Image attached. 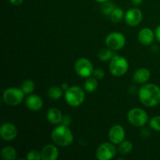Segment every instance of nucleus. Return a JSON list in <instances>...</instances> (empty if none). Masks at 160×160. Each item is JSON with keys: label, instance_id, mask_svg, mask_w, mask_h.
Returning <instances> with one entry per match:
<instances>
[{"label": "nucleus", "instance_id": "19", "mask_svg": "<svg viewBox=\"0 0 160 160\" xmlns=\"http://www.w3.org/2000/svg\"><path fill=\"white\" fill-rule=\"evenodd\" d=\"M98 81L95 78H86L85 81H84V90L88 93H92V92H95L98 88Z\"/></svg>", "mask_w": 160, "mask_h": 160}, {"label": "nucleus", "instance_id": "14", "mask_svg": "<svg viewBox=\"0 0 160 160\" xmlns=\"http://www.w3.org/2000/svg\"><path fill=\"white\" fill-rule=\"evenodd\" d=\"M42 160H56L59 157V149L54 145H46L41 150Z\"/></svg>", "mask_w": 160, "mask_h": 160}, {"label": "nucleus", "instance_id": "9", "mask_svg": "<svg viewBox=\"0 0 160 160\" xmlns=\"http://www.w3.org/2000/svg\"><path fill=\"white\" fill-rule=\"evenodd\" d=\"M117 148L112 142H104L98 147L96 150V158L98 160H109L114 157Z\"/></svg>", "mask_w": 160, "mask_h": 160}, {"label": "nucleus", "instance_id": "4", "mask_svg": "<svg viewBox=\"0 0 160 160\" xmlns=\"http://www.w3.org/2000/svg\"><path fill=\"white\" fill-rule=\"evenodd\" d=\"M129 69V62L126 58L120 56H114L109 62V71L115 77H121L126 74Z\"/></svg>", "mask_w": 160, "mask_h": 160}, {"label": "nucleus", "instance_id": "15", "mask_svg": "<svg viewBox=\"0 0 160 160\" xmlns=\"http://www.w3.org/2000/svg\"><path fill=\"white\" fill-rule=\"evenodd\" d=\"M138 38L141 44L144 45H150L154 42L156 36L155 33L150 28H144L139 31Z\"/></svg>", "mask_w": 160, "mask_h": 160}, {"label": "nucleus", "instance_id": "22", "mask_svg": "<svg viewBox=\"0 0 160 160\" xmlns=\"http://www.w3.org/2000/svg\"><path fill=\"white\" fill-rule=\"evenodd\" d=\"M133 150V144L130 141L124 140L119 144L118 152L121 155H128Z\"/></svg>", "mask_w": 160, "mask_h": 160}, {"label": "nucleus", "instance_id": "27", "mask_svg": "<svg viewBox=\"0 0 160 160\" xmlns=\"http://www.w3.org/2000/svg\"><path fill=\"white\" fill-rule=\"evenodd\" d=\"M27 159L28 160H41L42 156H41L40 152L37 150H31L27 154Z\"/></svg>", "mask_w": 160, "mask_h": 160}, {"label": "nucleus", "instance_id": "16", "mask_svg": "<svg viewBox=\"0 0 160 160\" xmlns=\"http://www.w3.org/2000/svg\"><path fill=\"white\" fill-rule=\"evenodd\" d=\"M151 73L147 68H139L134 71L133 78L137 84H144L150 79Z\"/></svg>", "mask_w": 160, "mask_h": 160}, {"label": "nucleus", "instance_id": "33", "mask_svg": "<svg viewBox=\"0 0 160 160\" xmlns=\"http://www.w3.org/2000/svg\"><path fill=\"white\" fill-rule=\"evenodd\" d=\"M70 87V86H69V84H67V83H62V84H61V88H62V90H63L64 92H66Z\"/></svg>", "mask_w": 160, "mask_h": 160}, {"label": "nucleus", "instance_id": "18", "mask_svg": "<svg viewBox=\"0 0 160 160\" xmlns=\"http://www.w3.org/2000/svg\"><path fill=\"white\" fill-rule=\"evenodd\" d=\"M1 156L5 160H14L17 159V152L12 146H5L1 150Z\"/></svg>", "mask_w": 160, "mask_h": 160}, {"label": "nucleus", "instance_id": "1", "mask_svg": "<svg viewBox=\"0 0 160 160\" xmlns=\"http://www.w3.org/2000/svg\"><path fill=\"white\" fill-rule=\"evenodd\" d=\"M141 102L146 107L160 104V88L155 84H144L138 92Z\"/></svg>", "mask_w": 160, "mask_h": 160}, {"label": "nucleus", "instance_id": "13", "mask_svg": "<svg viewBox=\"0 0 160 160\" xmlns=\"http://www.w3.org/2000/svg\"><path fill=\"white\" fill-rule=\"evenodd\" d=\"M25 105L30 110L36 112V111H39L40 109H42V108L43 107L44 102L42 97L39 95H35V94H31L25 99Z\"/></svg>", "mask_w": 160, "mask_h": 160}, {"label": "nucleus", "instance_id": "5", "mask_svg": "<svg viewBox=\"0 0 160 160\" xmlns=\"http://www.w3.org/2000/svg\"><path fill=\"white\" fill-rule=\"evenodd\" d=\"M25 94L21 88H9L3 92V102L7 106H17L23 102Z\"/></svg>", "mask_w": 160, "mask_h": 160}, {"label": "nucleus", "instance_id": "6", "mask_svg": "<svg viewBox=\"0 0 160 160\" xmlns=\"http://www.w3.org/2000/svg\"><path fill=\"white\" fill-rule=\"evenodd\" d=\"M128 120L133 126L141 128L148 123V116L144 109L141 108H133L128 112Z\"/></svg>", "mask_w": 160, "mask_h": 160}, {"label": "nucleus", "instance_id": "31", "mask_svg": "<svg viewBox=\"0 0 160 160\" xmlns=\"http://www.w3.org/2000/svg\"><path fill=\"white\" fill-rule=\"evenodd\" d=\"M23 0H9V2L16 6H19L23 3Z\"/></svg>", "mask_w": 160, "mask_h": 160}, {"label": "nucleus", "instance_id": "26", "mask_svg": "<svg viewBox=\"0 0 160 160\" xmlns=\"http://www.w3.org/2000/svg\"><path fill=\"white\" fill-rule=\"evenodd\" d=\"M149 126L156 131H160V116L153 117L149 121Z\"/></svg>", "mask_w": 160, "mask_h": 160}, {"label": "nucleus", "instance_id": "11", "mask_svg": "<svg viewBox=\"0 0 160 160\" xmlns=\"http://www.w3.org/2000/svg\"><path fill=\"white\" fill-rule=\"evenodd\" d=\"M125 133L124 128L121 125L116 124L111 127L109 131V139L114 145H119L123 141L125 140Z\"/></svg>", "mask_w": 160, "mask_h": 160}, {"label": "nucleus", "instance_id": "25", "mask_svg": "<svg viewBox=\"0 0 160 160\" xmlns=\"http://www.w3.org/2000/svg\"><path fill=\"white\" fill-rule=\"evenodd\" d=\"M102 12L104 15L106 16H109L111 14V12H112L114 9H115V6H114L113 2H106L104 3H102Z\"/></svg>", "mask_w": 160, "mask_h": 160}, {"label": "nucleus", "instance_id": "10", "mask_svg": "<svg viewBox=\"0 0 160 160\" xmlns=\"http://www.w3.org/2000/svg\"><path fill=\"white\" fill-rule=\"evenodd\" d=\"M143 19L142 12L138 8H131L128 9L124 16V20L127 24L130 27H136L140 24Z\"/></svg>", "mask_w": 160, "mask_h": 160}, {"label": "nucleus", "instance_id": "7", "mask_svg": "<svg viewBox=\"0 0 160 160\" xmlns=\"http://www.w3.org/2000/svg\"><path fill=\"white\" fill-rule=\"evenodd\" d=\"M74 69L77 74L81 78H88L93 75V64L87 58L78 59L74 64Z\"/></svg>", "mask_w": 160, "mask_h": 160}, {"label": "nucleus", "instance_id": "20", "mask_svg": "<svg viewBox=\"0 0 160 160\" xmlns=\"http://www.w3.org/2000/svg\"><path fill=\"white\" fill-rule=\"evenodd\" d=\"M63 95V90L61 87L58 86H52L48 90V95L51 99L59 100L62 98Z\"/></svg>", "mask_w": 160, "mask_h": 160}, {"label": "nucleus", "instance_id": "2", "mask_svg": "<svg viewBox=\"0 0 160 160\" xmlns=\"http://www.w3.org/2000/svg\"><path fill=\"white\" fill-rule=\"evenodd\" d=\"M53 142L58 146L66 147L71 145L73 141V133L68 127L61 124L56 127L51 134Z\"/></svg>", "mask_w": 160, "mask_h": 160}, {"label": "nucleus", "instance_id": "23", "mask_svg": "<svg viewBox=\"0 0 160 160\" xmlns=\"http://www.w3.org/2000/svg\"><path fill=\"white\" fill-rule=\"evenodd\" d=\"M34 83L32 80L31 79H28L25 80L23 83H22L21 86H20V88L21 90L23 91V93L25 95H31V94L33 93L34 90Z\"/></svg>", "mask_w": 160, "mask_h": 160}, {"label": "nucleus", "instance_id": "32", "mask_svg": "<svg viewBox=\"0 0 160 160\" xmlns=\"http://www.w3.org/2000/svg\"><path fill=\"white\" fill-rule=\"evenodd\" d=\"M131 2L133 3V5H134V6H139V5L142 4L143 0H131Z\"/></svg>", "mask_w": 160, "mask_h": 160}, {"label": "nucleus", "instance_id": "30", "mask_svg": "<svg viewBox=\"0 0 160 160\" xmlns=\"http://www.w3.org/2000/svg\"><path fill=\"white\" fill-rule=\"evenodd\" d=\"M155 36H156V40L160 42V25L156 28V31H155Z\"/></svg>", "mask_w": 160, "mask_h": 160}, {"label": "nucleus", "instance_id": "3", "mask_svg": "<svg viewBox=\"0 0 160 160\" xmlns=\"http://www.w3.org/2000/svg\"><path fill=\"white\" fill-rule=\"evenodd\" d=\"M65 100L69 106L78 107L81 106L85 99V93L81 87L78 85L70 86L64 94Z\"/></svg>", "mask_w": 160, "mask_h": 160}, {"label": "nucleus", "instance_id": "34", "mask_svg": "<svg viewBox=\"0 0 160 160\" xmlns=\"http://www.w3.org/2000/svg\"><path fill=\"white\" fill-rule=\"evenodd\" d=\"M95 1L97 2H98V3H104V2H106L109 1V0H95Z\"/></svg>", "mask_w": 160, "mask_h": 160}, {"label": "nucleus", "instance_id": "17", "mask_svg": "<svg viewBox=\"0 0 160 160\" xmlns=\"http://www.w3.org/2000/svg\"><path fill=\"white\" fill-rule=\"evenodd\" d=\"M46 117L49 123L57 125L61 123L63 116H62V113L59 109H57V108H51L47 112Z\"/></svg>", "mask_w": 160, "mask_h": 160}, {"label": "nucleus", "instance_id": "8", "mask_svg": "<svg viewBox=\"0 0 160 160\" xmlns=\"http://www.w3.org/2000/svg\"><path fill=\"white\" fill-rule=\"evenodd\" d=\"M105 43L112 50H120L126 44V38L120 32H111L106 36Z\"/></svg>", "mask_w": 160, "mask_h": 160}, {"label": "nucleus", "instance_id": "21", "mask_svg": "<svg viewBox=\"0 0 160 160\" xmlns=\"http://www.w3.org/2000/svg\"><path fill=\"white\" fill-rule=\"evenodd\" d=\"M113 53H112V49L109 48H103L99 50L98 52V57L100 60L106 62V61H109L112 59L113 57Z\"/></svg>", "mask_w": 160, "mask_h": 160}, {"label": "nucleus", "instance_id": "29", "mask_svg": "<svg viewBox=\"0 0 160 160\" xmlns=\"http://www.w3.org/2000/svg\"><path fill=\"white\" fill-rule=\"evenodd\" d=\"M70 123H71V117H70V116H68V115L63 116V117H62V122H61V124L64 125V126L68 127L69 125L70 124Z\"/></svg>", "mask_w": 160, "mask_h": 160}, {"label": "nucleus", "instance_id": "28", "mask_svg": "<svg viewBox=\"0 0 160 160\" xmlns=\"http://www.w3.org/2000/svg\"><path fill=\"white\" fill-rule=\"evenodd\" d=\"M94 78H96L97 80H102L105 77V72L104 70L102 69H95L93 72Z\"/></svg>", "mask_w": 160, "mask_h": 160}, {"label": "nucleus", "instance_id": "24", "mask_svg": "<svg viewBox=\"0 0 160 160\" xmlns=\"http://www.w3.org/2000/svg\"><path fill=\"white\" fill-rule=\"evenodd\" d=\"M124 12L120 8H115L109 15L110 20L113 23H119L124 18Z\"/></svg>", "mask_w": 160, "mask_h": 160}, {"label": "nucleus", "instance_id": "12", "mask_svg": "<svg viewBox=\"0 0 160 160\" xmlns=\"http://www.w3.org/2000/svg\"><path fill=\"white\" fill-rule=\"evenodd\" d=\"M18 131L14 124L11 123H3L0 128V136L6 142H11L17 138Z\"/></svg>", "mask_w": 160, "mask_h": 160}]
</instances>
